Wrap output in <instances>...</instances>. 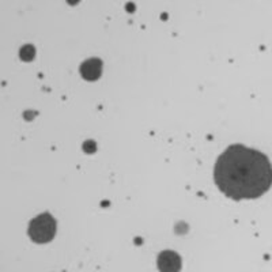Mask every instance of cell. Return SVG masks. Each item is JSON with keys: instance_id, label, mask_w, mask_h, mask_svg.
Segmentation results:
<instances>
[{"instance_id": "obj_1", "label": "cell", "mask_w": 272, "mask_h": 272, "mask_svg": "<svg viewBox=\"0 0 272 272\" xmlns=\"http://www.w3.org/2000/svg\"><path fill=\"white\" fill-rule=\"evenodd\" d=\"M214 178L219 190L233 200L257 199L272 185V165L257 150L233 144L217 159Z\"/></svg>"}, {"instance_id": "obj_2", "label": "cell", "mask_w": 272, "mask_h": 272, "mask_svg": "<svg viewBox=\"0 0 272 272\" xmlns=\"http://www.w3.org/2000/svg\"><path fill=\"white\" fill-rule=\"evenodd\" d=\"M54 234H56V221L48 212L35 217L29 223V236L37 244H47L49 241H52Z\"/></svg>"}, {"instance_id": "obj_3", "label": "cell", "mask_w": 272, "mask_h": 272, "mask_svg": "<svg viewBox=\"0 0 272 272\" xmlns=\"http://www.w3.org/2000/svg\"><path fill=\"white\" fill-rule=\"evenodd\" d=\"M156 263L161 272H180L181 270V257L173 251L161 252Z\"/></svg>"}, {"instance_id": "obj_4", "label": "cell", "mask_w": 272, "mask_h": 272, "mask_svg": "<svg viewBox=\"0 0 272 272\" xmlns=\"http://www.w3.org/2000/svg\"><path fill=\"white\" fill-rule=\"evenodd\" d=\"M81 75L83 76V79L86 81H97L102 74V61L97 57L88 59V60L83 61L81 64Z\"/></svg>"}, {"instance_id": "obj_5", "label": "cell", "mask_w": 272, "mask_h": 272, "mask_svg": "<svg viewBox=\"0 0 272 272\" xmlns=\"http://www.w3.org/2000/svg\"><path fill=\"white\" fill-rule=\"evenodd\" d=\"M19 56L23 61H32L34 59V56H35V49H34L33 45L27 44L25 47L20 48Z\"/></svg>"}, {"instance_id": "obj_6", "label": "cell", "mask_w": 272, "mask_h": 272, "mask_svg": "<svg viewBox=\"0 0 272 272\" xmlns=\"http://www.w3.org/2000/svg\"><path fill=\"white\" fill-rule=\"evenodd\" d=\"M85 151L86 153H94L95 151V143L94 142H86L85 143Z\"/></svg>"}]
</instances>
